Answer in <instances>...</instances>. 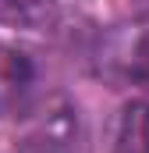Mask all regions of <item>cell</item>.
I'll return each mask as SVG.
<instances>
[{
  "label": "cell",
  "instance_id": "cell-1",
  "mask_svg": "<svg viewBox=\"0 0 149 153\" xmlns=\"http://www.w3.org/2000/svg\"><path fill=\"white\" fill-rule=\"evenodd\" d=\"M100 71L117 85L149 89V25H121L100 43Z\"/></svg>",
  "mask_w": 149,
  "mask_h": 153
},
{
  "label": "cell",
  "instance_id": "cell-2",
  "mask_svg": "<svg viewBox=\"0 0 149 153\" xmlns=\"http://www.w3.org/2000/svg\"><path fill=\"white\" fill-rule=\"evenodd\" d=\"M39 61L18 43H0V117H25L39 103Z\"/></svg>",
  "mask_w": 149,
  "mask_h": 153
},
{
  "label": "cell",
  "instance_id": "cell-3",
  "mask_svg": "<svg viewBox=\"0 0 149 153\" xmlns=\"http://www.w3.org/2000/svg\"><path fill=\"white\" fill-rule=\"evenodd\" d=\"M25 153H85V128L82 114L74 103H53L50 111L36 117V125L29 128Z\"/></svg>",
  "mask_w": 149,
  "mask_h": 153
},
{
  "label": "cell",
  "instance_id": "cell-4",
  "mask_svg": "<svg viewBox=\"0 0 149 153\" xmlns=\"http://www.w3.org/2000/svg\"><path fill=\"white\" fill-rule=\"evenodd\" d=\"M114 153H149V100H131L121 111Z\"/></svg>",
  "mask_w": 149,
  "mask_h": 153
},
{
  "label": "cell",
  "instance_id": "cell-5",
  "mask_svg": "<svg viewBox=\"0 0 149 153\" xmlns=\"http://www.w3.org/2000/svg\"><path fill=\"white\" fill-rule=\"evenodd\" d=\"M57 0H0V22L7 25H36L53 11Z\"/></svg>",
  "mask_w": 149,
  "mask_h": 153
}]
</instances>
